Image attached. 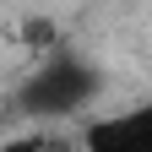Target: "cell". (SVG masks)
<instances>
[{"label":"cell","instance_id":"6da1fadb","mask_svg":"<svg viewBox=\"0 0 152 152\" xmlns=\"http://www.w3.org/2000/svg\"><path fill=\"white\" fill-rule=\"evenodd\" d=\"M98 92H103L98 65H87L82 54H54L16 87V109L27 120H71V114H87Z\"/></svg>","mask_w":152,"mask_h":152},{"label":"cell","instance_id":"7a4b0ae2","mask_svg":"<svg viewBox=\"0 0 152 152\" xmlns=\"http://www.w3.org/2000/svg\"><path fill=\"white\" fill-rule=\"evenodd\" d=\"M76 152H152V98L82 125Z\"/></svg>","mask_w":152,"mask_h":152},{"label":"cell","instance_id":"3957f363","mask_svg":"<svg viewBox=\"0 0 152 152\" xmlns=\"http://www.w3.org/2000/svg\"><path fill=\"white\" fill-rule=\"evenodd\" d=\"M0 152H76L65 136H54V130H22V136L0 141Z\"/></svg>","mask_w":152,"mask_h":152}]
</instances>
